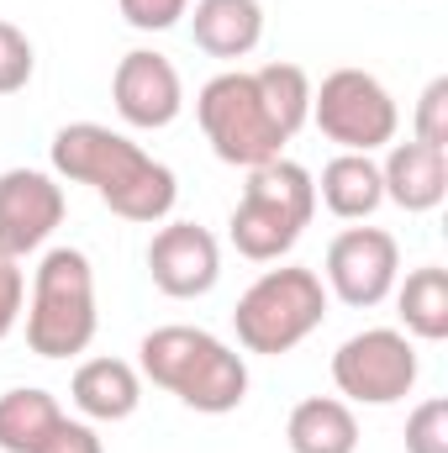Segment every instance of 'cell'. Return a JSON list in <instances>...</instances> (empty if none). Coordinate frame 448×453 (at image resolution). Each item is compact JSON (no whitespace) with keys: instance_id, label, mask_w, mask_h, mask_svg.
Listing matches in <instances>:
<instances>
[{"instance_id":"cell-1","label":"cell","mask_w":448,"mask_h":453,"mask_svg":"<svg viewBox=\"0 0 448 453\" xmlns=\"http://www.w3.org/2000/svg\"><path fill=\"white\" fill-rule=\"evenodd\" d=\"M48 158H53V174L58 180L90 185L101 196V206H112L121 222L158 226V222H169V211L180 201L174 169L158 164L127 132L101 127V121H69V127H58Z\"/></svg>"},{"instance_id":"cell-2","label":"cell","mask_w":448,"mask_h":453,"mask_svg":"<svg viewBox=\"0 0 448 453\" xmlns=\"http://www.w3.org/2000/svg\"><path fill=\"white\" fill-rule=\"evenodd\" d=\"M137 374L201 417H227L248 401V358L227 348L217 333L185 322L153 327L137 342Z\"/></svg>"},{"instance_id":"cell-3","label":"cell","mask_w":448,"mask_h":453,"mask_svg":"<svg viewBox=\"0 0 448 453\" xmlns=\"http://www.w3.org/2000/svg\"><path fill=\"white\" fill-rule=\"evenodd\" d=\"M317 217V180L312 169H301L296 158H274V164H259L248 169V185L232 206V248L253 264H280L301 232Z\"/></svg>"},{"instance_id":"cell-4","label":"cell","mask_w":448,"mask_h":453,"mask_svg":"<svg viewBox=\"0 0 448 453\" xmlns=\"http://www.w3.org/2000/svg\"><path fill=\"white\" fill-rule=\"evenodd\" d=\"M101 327L96 269L80 248H48L32 269L27 301V348L37 358H80Z\"/></svg>"},{"instance_id":"cell-5","label":"cell","mask_w":448,"mask_h":453,"mask_svg":"<svg viewBox=\"0 0 448 453\" xmlns=\"http://www.w3.org/2000/svg\"><path fill=\"white\" fill-rule=\"evenodd\" d=\"M328 285L317 269L306 264H280V269H264L232 306V333L248 353H264V358H280L290 348L312 338L322 322H328Z\"/></svg>"},{"instance_id":"cell-6","label":"cell","mask_w":448,"mask_h":453,"mask_svg":"<svg viewBox=\"0 0 448 453\" xmlns=\"http://www.w3.org/2000/svg\"><path fill=\"white\" fill-rule=\"evenodd\" d=\"M196 121H201L212 153L232 169L274 164V158H285V142H290L269 111L253 69H227L217 80H206L196 96Z\"/></svg>"},{"instance_id":"cell-7","label":"cell","mask_w":448,"mask_h":453,"mask_svg":"<svg viewBox=\"0 0 448 453\" xmlns=\"http://www.w3.org/2000/svg\"><path fill=\"white\" fill-rule=\"evenodd\" d=\"M312 121L337 142V153H380L396 142V96L369 69H333L322 85H312Z\"/></svg>"},{"instance_id":"cell-8","label":"cell","mask_w":448,"mask_h":453,"mask_svg":"<svg viewBox=\"0 0 448 453\" xmlns=\"http://www.w3.org/2000/svg\"><path fill=\"white\" fill-rule=\"evenodd\" d=\"M417 342L401 327H364L333 353V385L348 406H396L417 385Z\"/></svg>"},{"instance_id":"cell-9","label":"cell","mask_w":448,"mask_h":453,"mask_svg":"<svg viewBox=\"0 0 448 453\" xmlns=\"http://www.w3.org/2000/svg\"><path fill=\"white\" fill-rule=\"evenodd\" d=\"M401 280V242L385 226H343L328 242V264H322V285L353 311H369L380 301H390Z\"/></svg>"},{"instance_id":"cell-10","label":"cell","mask_w":448,"mask_h":453,"mask_svg":"<svg viewBox=\"0 0 448 453\" xmlns=\"http://www.w3.org/2000/svg\"><path fill=\"white\" fill-rule=\"evenodd\" d=\"M112 106L127 127L137 132H164L174 116L185 111V80L180 69L153 53V48H132L116 58V74H112Z\"/></svg>"},{"instance_id":"cell-11","label":"cell","mask_w":448,"mask_h":453,"mask_svg":"<svg viewBox=\"0 0 448 453\" xmlns=\"http://www.w3.org/2000/svg\"><path fill=\"white\" fill-rule=\"evenodd\" d=\"M64 185L48 169H5L0 174V253L27 258L64 222Z\"/></svg>"},{"instance_id":"cell-12","label":"cell","mask_w":448,"mask_h":453,"mask_svg":"<svg viewBox=\"0 0 448 453\" xmlns=\"http://www.w3.org/2000/svg\"><path fill=\"white\" fill-rule=\"evenodd\" d=\"M148 274L169 301H201L222 280V248L201 222H164L148 242Z\"/></svg>"},{"instance_id":"cell-13","label":"cell","mask_w":448,"mask_h":453,"mask_svg":"<svg viewBox=\"0 0 448 453\" xmlns=\"http://www.w3.org/2000/svg\"><path fill=\"white\" fill-rule=\"evenodd\" d=\"M380 185L385 201L401 206L406 217L438 211L448 196V148H428V142H390L385 164H380Z\"/></svg>"},{"instance_id":"cell-14","label":"cell","mask_w":448,"mask_h":453,"mask_svg":"<svg viewBox=\"0 0 448 453\" xmlns=\"http://www.w3.org/2000/svg\"><path fill=\"white\" fill-rule=\"evenodd\" d=\"M69 401L85 422H127L143 406V374L127 358H85L69 380Z\"/></svg>"},{"instance_id":"cell-15","label":"cell","mask_w":448,"mask_h":453,"mask_svg":"<svg viewBox=\"0 0 448 453\" xmlns=\"http://www.w3.org/2000/svg\"><path fill=\"white\" fill-rule=\"evenodd\" d=\"M190 37L212 58H248L264 42V5L259 0H196Z\"/></svg>"},{"instance_id":"cell-16","label":"cell","mask_w":448,"mask_h":453,"mask_svg":"<svg viewBox=\"0 0 448 453\" xmlns=\"http://www.w3.org/2000/svg\"><path fill=\"white\" fill-rule=\"evenodd\" d=\"M317 201L333 211L337 222H369L385 206V185H380L375 153H337V158H328V169L317 180Z\"/></svg>"},{"instance_id":"cell-17","label":"cell","mask_w":448,"mask_h":453,"mask_svg":"<svg viewBox=\"0 0 448 453\" xmlns=\"http://www.w3.org/2000/svg\"><path fill=\"white\" fill-rule=\"evenodd\" d=\"M290 453H359V417L343 395H306L285 422Z\"/></svg>"},{"instance_id":"cell-18","label":"cell","mask_w":448,"mask_h":453,"mask_svg":"<svg viewBox=\"0 0 448 453\" xmlns=\"http://www.w3.org/2000/svg\"><path fill=\"white\" fill-rule=\"evenodd\" d=\"M396 311H401V333L422 342L448 338V269L444 264H422L406 280H396Z\"/></svg>"},{"instance_id":"cell-19","label":"cell","mask_w":448,"mask_h":453,"mask_svg":"<svg viewBox=\"0 0 448 453\" xmlns=\"http://www.w3.org/2000/svg\"><path fill=\"white\" fill-rule=\"evenodd\" d=\"M64 422L58 395L37 390V385H16L0 395V453H37L42 438Z\"/></svg>"},{"instance_id":"cell-20","label":"cell","mask_w":448,"mask_h":453,"mask_svg":"<svg viewBox=\"0 0 448 453\" xmlns=\"http://www.w3.org/2000/svg\"><path fill=\"white\" fill-rule=\"evenodd\" d=\"M253 74H259V90H264L274 121H280V132L296 137V132L312 121V74H306L301 64H285V58H274V64H264V69H253Z\"/></svg>"},{"instance_id":"cell-21","label":"cell","mask_w":448,"mask_h":453,"mask_svg":"<svg viewBox=\"0 0 448 453\" xmlns=\"http://www.w3.org/2000/svg\"><path fill=\"white\" fill-rule=\"evenodd\" d=\"M37 74V53H32V37L0 16V96H21Z\"/></svg>"},{"instance_id":"cell-22","label":"cell","mask_w":448,"mask_h":453,"mask_svg":"<svg viewBox=\"0 0 448 453\" xmlns=\"http://www.w3.org/2000/svg\"><path fill=\"white\" fill-rule=\"evenodd\" d=\"M412 137H417V142H428V148H448V74L428 80V90L417 96Z\"/></svg>"},{"instance_id":"cell-23","label":"cell","mask_w":448,"mask_h":453,"mask_svg":"<svg viewBox=\"0 0 448 453\" xmlns=\"http://www.w3.org/2000/svg\"><path fill=\"white\" fill-rule=\"evenodd\" d=\"M406 453H448V401L433 395L406 417Z\"/></svg>"},{"instance_id":"cell-24","label":"cell","mask_w":448,"mask_h":453,"mask_svg":"<svg viewBox=\"0 0 448 453\" xmlns=\"http://www.w3.org/2000/svg\"><path fill=\"white\" fill-rule=\"evenodd\" d=\"M21 311H27V274H21V258L0 253V342L16 333Z\"/></svg>"},{"instance_id":"cell-25","label":"cell","mask_w":448,"mask_h":453,"mask_svg":"<svg viewBox=\"0 0 448 453\" xmlns=\"http://www.w3.org/2000/svg\"><path fill=\"white\" fill-rule=\"evenodd\" d=\"M116 5H121L127 27H137V32H169L190 11V0H116Z\"/></svg>"},{"instance_id":"cell-26","label":"cell","mask_w":448,"mask_h":453,"mask_svg":"<svg viewBox=\"0 0 448 453\" xmlns=\"http://www.w3.org/2000/svg\"><path fill=\"white\" fill-rule=\"evenodd\" d=\"M37 453H106V449H101V438H96L90 422H69V417H64V422L42 438Z\"/></svg>"}]
</instances>
